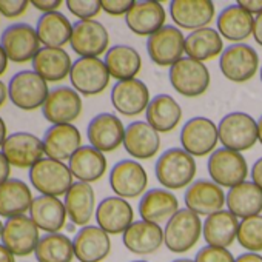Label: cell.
<instances>
[{
    "mask_svg": "<svg viewBox=\"0 0 262 262\" xmlns=\"http://www.w3.org/2000/svg\"><path fill=\"white\" fill-rule=\"evenodd\" d=\"M30 182L34 190L45 196H65L74 184V178L70 167L65 162H59L50 158L40 159L28 171Z\"/></svg>",
    "mask_w": 262,
    "mask_h": 262,
    "instance_id": "cell-4",
    "label": "cell"
},
{
    "mask_svg": "<svg viewBox=\"0 0 262 262\" xmlns=\"http://www.w3.org/2000/svg\"><path fill=\"white\" fill-rule=\"evenodd\" d=\"M234 256L228 248L205 245L201 248L194 257V262H234Z\"/></svg>",
    "mask_w": 262,
    "mask_h": 262,
    "instance_id": "cell-44",
    "label": "cell"
},
{
    "mask_svg": "<svg viewBox=\"0 0 262 262\" xmlns=\"http://www.w3.org/2000/svg\"><path fill=\"white\" fill-rule=\"evenodd\" d=\"M225 205L237 219H247L262 213V190L253 182H242L228 190Z\"/></svg>",
    "mask_w": 262,
    "mask_h": 262,
    "instance_id": "cell-37",
    "label": "cell"
},
{
    "mask_svg": "<svg viewBox=\"0 0 262 262\" xmlns=\"http://www.w3.org/2000/svg\"><path fill=\"white\" fill-rule=\"evenodd\" d=\"M131 262H148V260H131Z\"/></svg>",
    "mask_w": 262,
    "mask_h": 262,
    "instance_id": "cell-60",
    "label": "cell"
},
{
    "mask_svg": "<svg viewBox=\"0 0 262 262\" xmlns=\"http://www.w3.org/2000/svg\"><path fill=\"white\" fill-rule=\"evenodd\" d=\"M253 37L257 45L262 47V13L254 17V25H253Z\"/></svg>",
    "mask_w": 262,
    "mask_h": 262,
    "instance_id": "cell-51",
    "label": "cell"
},
{
    "mask_svg": "<svg viewBox=\"0 0 262 262\" xmlns=\"http://www.w3.org/2000/svg\"><path fill=\"white\" fill-rule=\"evenodd\" d=\"M219 142L224 148L242 153L257 142V120L244 111L225 114L217 123Z\"/></svg>",
    "mask_w": 262,
    "mask_h": 262,
    "instance_id": "cell-2",
    "label": "cell"
},
{
    "mask_svg": "<svg viewBox=\"0 0 262 262\" xmlns=\"http://www.w3.org/2000/svg\"><path fill=\"white\" fill-rule=\"evenodd\" d=\"M73 248L79 262H102L111 253V239L100 227L86 225L76 233Z\"/></svg>",
    "mask_w": 262,
    "mask_h": 262,
    "instance_id": "cell-26",
    "label": "cell"
},
{
    "mask_svg": "<svg viewBox=\"0 0 262 262\" xmlns=\"http://www.w3.org/2000/svg\"><path fill=\"white\" fill-rule=\"evenodd\" d=\"M70 45L79 57H99L110 50V34L99 20H77L73 25Z\"/></svg>",
    "mask_w": 262,
    "mask_h": 262,
    "instance_id": "cell-16",
    "label": "cell"
},
{
    "mask_svg": "<svg viewBox=\"0 0 262 262\" xmlns=\"http://www.w3.org/2000/svg\"><path fill=\"white\" fill-rule=\"evenodd\" d=\"M236 241L248 253H260L262 251V214L242 219L239 224Z\"/></svg>",
    "mask_w": 262,
    "mask_h": 262,
    "instance_id": "cell-42",
    "label": "cell"
},
{
    "mask_svg": "<svg viewBox=\"0 0 262 262\" xmlns=\"http://www.w3.org/2000/svg\"><path fill=\"white\" fill-rule=\"evenodd\" d=\"M103 62L106 65L110 76L117 82L136 79L142 68V57L138 53V50L123 43L110 47Z\"/></svg>",
    "mask_w": 262,
    "mask_h": 262,
    "instance_id": "cell-33",
    "label": "cell"
},
{
    "mask_svg": "<svg viewBox=\"0 0 262 262\" xmlns=\"http://www.w3.org/2000/svg\"><path fill=\"white\" fill-rule=\"evenodd\" d=\"M145 117L158 133H170L182 119V108L173 96L158 94L150 100Z\"/></svg>",
    "mask_w": 262,
    "mask_h": 262,
    "instance_id": "cell-36",
    "label": "cell"
},
{
    "mask_svg": "<svg viewBox=\"0 0 262 262\" xmlns=\"http://www.w3.org/2000/svg\"><path fill=\"white\" fill-rule=\"evenodd\" d=\"M219 142L217 125L204 116L188 119L181 129V145L193 158H204L216 151Z\"/></svg>",
    "mask_w": 262,
    "mask_h": 262,
    "instance_id": "cell-9",
    "label": "cell"
},
{
    "mask_svg": "<svg viewBox=\"0 0 262 262\" xmlns=\"http://www.w3.org/2000/svg\"><path fill=\"white\" fill-rule=\"evenodd\" d=\"M37 262H71L74 259L73 239L63 233H45L34 251Z\"/></svg>",
    "mask_w": 262,
    "mask_h": 262,
    "instance_id": "cell-41",
    "label": "cell"
},
{
    "mask_svg": "<svg viewBox=\"0 0 262 262\" xmlns=\"http://www.w3.org/2000/svg\"><path fill=\"white\" fill-rule=\"evenodd\" d=\"M102 11L110 16H126V13L135 5V0H100Z\"/></svg>",
    "mask_w": 262,
    "mask_h": 262,
    "instance_id": "cell-46",
    "label": "cell"
},
{
    "mask_svg": "<svg viewBox=\"0 0 262 262\" xmlns=\"http://www.w3.org/2000/svg\"><path fill=\"white\" fill-rule=\"evenodd\" d=\"M150 100L148 86L138 77L116 82L111 90V105L125 117H135L147 111Z\"/></svg>",
    "mask_w": 262,
    "mask_h": 262,
    "instance_id": "cell-19",
    "label": "cell"
},
{
    "mask_svg": "<svg viewBox=\"0 0 262 262\" xmlns=\"http://www.w3.org/2000/svg\"><path fill=\"white\" fill-rule=\"evenodd\" d=\"M236 4L241 8H244L247 13H250L251 16L253 14L259 16L262 13V0H237Z\"/></svg>",
    "mask_w": 262,
    "mask_h": 262,
    "instance_id": "cell-48",
    "label": "cell"
},
{
    "mask_svg": "<svg viewBox=\"0 0 262 262\" xmlns=\"http://www.w3.org/2000/svg\"><path fill=\"white\" fill-rule=\"evenodd\" d=\"M148 174L135 159H123L114 164L110 171V187L117 198L136 199L145 194Z\"/></svg>",
    "mask_w": 262,
    "mask_h": 262,
    "instance_id": "cell-11",
    "label": "cell"
},
{
    "mask_svg": "<svg viewBox=\"0 0 262 262\" xmlns=\"http://www.w3.org/2000/svg\"><path fill=\"white\" fill-rule=\"evenodd\" d=\"M207 170L211 181L222 188H233L245 182L248 176L245 158L241 153L224 147L211 153L207 162Z\"/></svg>",
    "mask_w": 262,
    "mask_h": 262,
    "instance_id": "cell-8",
    "label": "cell"
},
{
    "mask_svg": "<svg viewBox=\"0 0 262 262\" xmlns=\"http://www.w3.org/2000/svg\"><path fill=\"white\" fill-rule=\"evenodd\" d=\"M241 221L231 214L228 210H221L214 214H210L202 227V236L207 245L228 248L237 239Z\"/></svg>",
    "mask_w": 262,
    "mask_h": 262,
    "instance_id": "cell-35",
    "label": "cell"
},
{
    "mask_svg": "<svg viewBox=\"0 0 262 262\" xmlns=\"http://www.w3.org/2000/svg\"><path fill=\"white\" fill-rule=\"evenodd\" d=\"M147 53L158 67H173L185 53V36L174 25H165L148 37Z\"/></svg>",
    "mask_w": 262,
    "mask_h": 262,
    "instance_id": "cell-14",
    "label": "cell"
},
{
    "mask_svg": "<svg viewBox=\"0 0 262 262\" xmlns=\"http://www.w3.org/2000/svg\"><path fill=\"white\" fill-rule=\"evenodd\" d=\"M7 99H8V86L5 85V82L0 80V106L5 103Z\"/></svg>",
    "mask_w": 262,
    "mask_h": 262,
    "instance_id": "cell-56",
    "label": "cell"
},
{
    "mask_svg": "<svg viewBox=\"0 0 262 262\" xmlns=\"http://www.w3.org/2000/svg\"><path fill=\"white\" fill-rule=\"evenodd\" d=\"M36 33L43 47L63 48L73 34V25L68 17L59 11L42 14L36 24Z\"/></svg>",
    "mask_w": 262,
    "mask_h": 262,
    "instance_id": "cell-39",
    "label": "cell"
},
{
    "mask_svg": "<svg viewBox=\"0 0 262 262\" xmlns=\"http://www.w3.org/2000/svg\"><path fill=\"white\" fill-rule=\"evenodd\" d=\"M10 174H11V165L4 156V153L0 151V185L10 179Z\"/></svg>",
    "mask_w": 262,
    "mask_h": 262,
    "instance_id": "cell-50",
    "label": "cell"
},
{
    "mask_svg": "<svg viewBox=\"0 0 262 262\" xmlns=\"http://www.w3.org/2000/svg\"><path fill=\"white\" fill-rule=\"evenodd\" d=\"M173 262H194V259H188V257H179V259H174Z\"/></svg>",
    "mask_w": 262,
    "mask_h": 262,
    "instance_id": "cell-58",
    "label": "cell"
},
{
    "mask_svg": "<svg viewBox=\"0 0 262 262\" xmlns=\"http://www.w3.org/2000/svg\"><path fill=\"white\" fill-rule=\"evenodd\" d=\"M0 45L5 50L8 60L16 63L33 60L40 50V40L36 28L25 22H17L7 27L0 36Z\"/></svg>",
    "mask_w": 262,
    "mask_h": 262,
    "instance_id": "cell-13",
    "label": "cell"
},
{
    "mask_svg": "<svg viewBox=\"0 0 262 262\" xmlns=\"http://www.w3.org/2000/svg\"><path fill=\"white\" fill-rule=\"evenodd\" d=\"M31 4L36 10L47 14V13L57 11V8H60V5H62V0H33Z\"/></svg>",
    "mask_w": 262,
    "mask_h": 262,
    "instance_id": "cell-47",
    "label": "cell"
},
{
    "mask_svg": "<svg viewBox=\"0 0 262 262\" xmlns=\"http://www.w3.org/2000/svg\"><path fill=\"white\" fill-rule=\"evenodd\" d=\"M50 94L48 82L33 70H20L8 82V99L24 111L42 108Z\"/></svg>",
    "mask_w": 262,
    "mask_h": 262,
    "instance_id": "cell-5",
    "label": "cell"
},
{
    "mask_svg": "<svg viewBox=\"0 0 262 262\" xmlns=\"http://www.w3.org/2000/svg\"><path fill=\"white\" fill-rule=\"evenodd\" d=\"M96 222L108 234H123L135 222V211L126 199L108 196L96 208Z\"/></svg>",
    "mask_w": 262,
    "mask_h": 262,
    "instance_id": "cell-23",
    "label": "cell"
},
{
    "mask_svg": "<svg viewBox=\"0 0 262 262\" xmlns=\"http://www.w3.org/2000/svg\"><path fill=\"white\" fill-rule=\"evenodd\" d=\"M65 5L79 20H91L102 11L100 0H67Z\"/></svg>",
    "mask_w": 262,
    "mask_h": 262,
    "instance_id": "cell-43",
    "label": "cell"
},
{
    "mask_svg": "<svg viewBox=\"0 0 262 262\" xmlns=\"http://www.w3.org/2000/svg\"><path fill=\"white\" fill-rule=\"evenodd\" d=\"M167 13L162 4L155 0H142L135 2L131 10L125 16V24L131 33L136 36H153L165 27Z\"/></svg>",
    "mask_w": 262,
    "mask_h": 262,
    "instance_id": "cell-25",
    "label": "cell"
},
{
    "mask_svg": "<svg viewBox=\"0 0 262 262\" xmlns=\"http://www.w3.org/2000/svg\"><path fill=\"white\" fill-rule=\"evenodd\" d=\"M122 242L128 251L139 256H147L156 253L164 241V230L161 225L147 222V221H135L126 231L122 234Z\"/></svg>",
    "mask_w": 262,
    "mask_h": 262,
    "instance_id": "cell-27",
    "label": "cell"
},
{
    "mask_svg": "<svg viewBox=\"0 0 262 262\" xmlns=\"http://www.w3.org/2000/svg\"><path fill=\"white\" fill-rule=\"evenodd\" d=\"M214 13L211 0H174L170 4V16L179 30L207 28L214 19Z\"/></svg>",
    "mask_w": 262,
    "mask_h": 262,
    "instance_id": "cell-24",
    "label": "cell"
},
{
    "mask_svg": "<svg viewBox=\"0 0 262 262\" xmlns=\"http://www.w3.org/2000/svg\"><path fill=\"white\" fill-rule=\"evenodd\" d=\"M125 126L122 120L113 113L96 114L88 126L86 138L93 148L102 153H111L123 144Z\"/></svg>",
    "mask_w": 262,
    "mask_h": 262,
    "instance_id": "cell-18",
    "label": "cell"
},
{
    "mask_svg": "<svg viewBox=\"0 0 262 262\" xmlns=\"http://www.w3.org/2000/svg\"><path fill=\"white\" fill-rule=\"evenodd\" d=\"M42 144L47 158L65 162L82 147V135L73 123L51 125L45 131Z\"/></svg>",
    "mask_w": 262,
    "mask_h": 262,
    "instance_id": "cell-21",
    "label": "cell"
},
{
    "mask_svg": "<svg viewBox=\"0 0 262 262\" xmlns=\"http://www.w3.org/2000/svg\"><path fill=\"white\" fill-rule=\"evenodd\" d=\"M28 213L37 228L45 233H60L68 219L65 204L59 198L45 194H39L33 199Z\"/></svg>",
    "mask_w": 262,
    "mask_h": 262,
    "instance_id": "cell-29",
    "label": "cell"
},
{
    "mask_svg": "<svg viewBox=\"0 0 262 262\" xmlns=\"http://www.w3.org/2000/svg\"><path fill=\"white\" fill-rule=\"evenodd\" d=\"M0 262H16V256L0 242Z\"/></svg>",
    "mask_w": 262,
    "mask_h": 262,
    "instance_id": "cell-53",
    "label": "cell"
},
{
    "mask_svg": "<svg viewBox=\"0 0 262 262\" xmlns=\"http://www.w3.org/2000/svg\"><path fill=\"white\" fill-rule=\"evenodd\" d=\"M68 167L73 178L79 182L93 184L103 178L108 164L102 151L93 148L91 145H82L68 161Z\"/></svg>",
    "mask_w": 262,
    "mask_h": 262,
    "instance_id": "cell-31",
    "label": "cell"
},
{
    "mask_svg": "<svg viewBox=\"0 0 262 262\" xmlns=\"http://www.w3.org/2000/svg\"><path fill=\"white\" fill-rule=\"evenodd\" d=\"M168 79L173 90L184 97L202 96L211 82L210 71L205 63L190 57H182L176 62L168 71Z\"/></svg>",
    "mask_w": 262,
    "mask_h": 262,
    "instance_id": "cell-6",
    "label": "cell"
},
{
    "mask_svg": "<svg viewBox=\"0 0 262 262\" xmlns=\"http://www.w3.org/2000/svg\"><path fill=\"white\" fill-rule=\"evenodd\" d=\"M110 73L100 57H79L70 71L71 86L82 96H97L110 83Z\"/></svg>",
    "mask_w": 262,
    "mask_h": 262,
    "instance_id": "cell-10",
    "label": "cell"
},
{
    "mask_svg": "<svg viewBox=\"0 0 262 262\" xmlns=\"http://www.w3.org/2000/svg\"><path fill=\"white\" fill-rule=\"evenodd\" d=\"M219 68L224 77L233 83L248 82L259 70L257 51L248 43H233L222 51Z\"/></svg>",
    "mask_w": 262,
    "mask_h": 262,
    "instance_id": "cell-7",
    "label": "cell"
},
{
    "mask_svg": "<svg viewBox=\"0 0 262 262\" xmlns=\"http://www.w3.org/2000/svg\"><path fill=\"white\" fill-rule=\"evenodd\" d=\"M63 204L71 224L79 225L80 228L90 225V221L96 214V208H97L96 193L91 184H85L79 181H76L71 185V188L67 191Z\"/></svg>",
    "mask_w": 262,
    "mask_h": 262,
    "instance_id": "cell-30",
    "label": "cell"
},
{
    "mask_svg": "<svg viewBox=\"0 0 262 262\" xmlns=\"http://www.w3.org/2000/svg\"><path fill=\"white\" fill-rule=\"evenodd\" d=\"M7 67H8V57H7L5 50L2 48V45H0V76L5 73Z\"/></svg>",
    "mask_w": 262,
    "mask_h": 262,
    "instance_id": "cell-55",
    "label": "cell"
},
{
    "mask_svg": "<svg viewBox=\"0 0 262 262\" xmlns=\"http://www.w3.org/2000/svg\"><path fill=\"white\" fill-rule=\"evenodd\" d=\"M8 138V129H7V123L5 120L2 119V116H0V148H2L4 142L7 141Z\"/></svg>",
    "mask_w": 262,
    "mask_h": 262,
    "instance_id": "cell-54",
    "label": "cell"
},
{
    "mask_svg": "<svg viewBox=\"0 0 262 262\" xmlns=\"http://www.w3.org/2000/svg\"><path fill=\"white\" fill-rule=\"evenodd\" d=\"M28 5L27 0H0V14L7 19H16L27 11Z\"/></svg>",
    "mask_w": 262,
    "mask_h": 262,
    "instance_id": "cell-45",
    "label": "cell"
},
{
    "mask_svg": "<svg viewBox=\"0 0 262 262\" xmlns=\"http://www.w3.org/2000/svg\"><path fill=\"white\" fill-rule=\"evenodd\" d=\"M227 193L224 188L208 179L194 181L185 191L184 201L188 210L198 216H210L224 210Z\"/></svg>",
    "mask_w": 262,
    "mask_h": 262,
    "instance_id": "cell-22",
    "label": "cell"
},
{
    "mask_svg": "<svg viewBox=\"0 0 262 262\" xmlns=\"http://www.w3.org/2000/svg\"><path fill=\"white\" fill-rule=\"evenodd\" d=\"M216 25L219 34L225 40H230L233 43H244V40L253 34L254 17L237 4H234L221 11Z\"/></svg>",
    "mask_w": 262,
    "mask_h": 262,
    "instance_id": "cell-34",
    "label": "cell"
},
{
    "mask_svg": "<svg viewBox=\"0 0 262 262\" xmlns=\"http://www.w3.org/2000/svg\"><path fill=\"white\" fill-rule=\"evenodd\" d=\"M201 217L191 210L181 208L164 228V241L165 247L176 254H182L196 247L202 236Z\"/></svg>",
    "mask_w": 262,
    "mask_h": 262,
    "instance_id": "cell-3",
    "label": "cell"
},
{
    "mask_svg": "<svg viewBox=\"0 0 262 262\" xmlns=\"http://www.w3.org/2000/svg\"><path fill=\"white\" fill-rule=\"evenodd\" d=\"M82 97L67 85L50 90V94L42 105V114L51 125L73 123L82 114Z\"/></svg>",
    "mask_w": 262,
    "mask_h": 262,
    "instance_id": "cell-15",
    "label": "cell"
},
{
    "mask_svg": "<svg viewBox=\"0 0 262 262\" xmlns=\"http://www.w3.org/2000/svg\"><path fill=\"white\" fill-rule=\"evenodd\" d=\"M31 70L47 82H60L70 76L73 62L63 48L42 47L31 60Z\"/></svg>",
    "mask_w": 262,
    "mask_h": 262,
    "instance_id": "cell-32",
    "label": "cell"
},
{
    "mask_svg": "<svg viewBox=\"0 0 262 262\" xmlns=\"http://www.w3.org/2000/svg\"><path fill=\"white\" fill-rule=\"evenodd\" d=\"M260 82H262V67H260Z\"/></svg>",
    "mask_w": 262,
    "mask_h": 262,
    "instance_id": "cell-61",
    "label": "cell"
},
{
    "mask_svg": "<svg viewBox=\"0 0 262 262\" xmlns=\"http://www.w3.org/2000/svg\"><path fill=\"white\" fill-rule=\"evenodd\" d=\"M33 193L27 182L10 178L0 185V217H14L30 211L33 204Z\"/></svg>",
    "mask_w": 262,
    "mask_h": 262,
    "instance_id": "cell-38",
    "label": "cell"
},
{
    "mask_svg": "<svg viewBox=\"0 0 262 262\" xmlns=\"http://www.w3.org/2000/svg\"><path fill=\"white\" fill-rule=\"evenodd\" d=\"M257 141L262 145V116L257 119Z\"/></svg>",
    "mask_w": 262,
    "mask_h": 262,
    "instance_id": "cell-57",
    "label": "cell"
},
{
    "mask_svg": "<svg viewBox=\"0 0 262 262\" xmlns=\"http://www.w3.org/2000/svg\"><path fill=\"white\" fill-rule=\"evenodd\" d=\"M250 178H251V182L262 190V158H259L253 164V167L250 170Z\"/></svg>",
    "mask_w": 262,
    "mask_h": 262,
    "instance_id": "cell-49",
    "label": "cell"
},
{
    "mask_svg": "<svg viewBox=\"0 0 262 262\" xmlns=\"http://www.w3.org/2000/svg\"><path fill=\"white\" fill-rule=\"evenodd\" d=\"M0 151L4 153L11 167L28 170L45 156L42 139L28 131H16L8 135Z\"/></svg>",
    "mask_w": 262,
    "mask_h": 262,
    "instance_id": "cell-17",
    "label": "cell"
},
{
    "mask_svg": "<svg viewBox=\"0 0 262 262\" xmlns=\"http://www.w3.org/2000/svg\"><path fill=\"white\" fill-rule=\"evenodd\" d=\"M196 161L182 147L165 150L155 165L156 179L167 190H182L193 184L196 176Z\"/></svg>",
    "mask_w": 262,
    "mask_h": 262,
    "instance_id": "cell-1",
    "label": "cell"
},
{
    "mask_svg": "<svg viewBox=\"0 0 262 262\" xmlns=\"http://www.w3.org/2000/svg\"><path fill=\"white\" fill-rule=\"evenodd\" d=\"M179 199L167 188H151L145 191L139 202V216L142 221L162 225L179 211Z\"/></svg>",
    "mask_w": 262,
    "mask_h": 262,
    "instance_id": "cell-28",
    "label": "cell"
},
{
    "mask_svg": "<svg viewBox=\"0 0 262 262\" xmlns=\"http://www.w3.org/2000/svg\"><path fill=\"white\" fill-rule=\"evenodd\" d=\"M224 50L225 48H224L222 36L219 34L217 30L210 28V27L191 31L185 37L187 57L202 62V63L205 60H211L217 56L221 57Z\"/></svg>",
    "mask_w": 262,
    "mask_h": 262,
    "instance_id": "cell-40",
    "label": "cell"
},
{
    "mask_svg": "<svg viewBox=\"0 0 262 262\" xmlns=\"http://www.w3.org/2000/svg\"><path fill=\"white\" fill-rule=\"evenodd\" d=\"M2 230H4V222H2V219H0V234H2Z\"/></svg>",
    "mask_w": 262,
    "mask_h": 262,
    "instance_id": "cell-59",
    "label": "cell"
},
{
    "mask_svg": "<svg viewBox=\"0 0 262 262\" xmlns=\"http://www.w3.org/2000/svg\"><path fill=\"white\" fill-rule=\"evenodd\" d=\"M39 231L40 230L30 216L20 214L10 217L4 222L0 241L14 256L25 257L36 251V247L40 239Z\"/></svg>",
    "mask_w": 262,
    "mask_h": 262,
    "instance_id": "cell-12",
    "label": "cell"
},
{
    "mask_svg": "<svg viewBox=\"0 0 262 262\" xmlns=\"http://www.w3.org/2000/svg\"><path fill=\"white\" fill-rule=\"evenodd\" d=\"M122 145L135 161H147L159 153L161 136L147 120H136L125 128Z\"/></svg>",
    "mask_w": 262,
    "mask_h": 262,
    "instance_id": "cell-20",
    "label": "cell"
},
{
    "mask_svg": "<svg viewBox=\"0 0 262 262\" xmlns=\"http://www.w3.org/2000/svg\"><path fill=\"white\" fill-rule=\"evenodd\" d=\"M234 262H262V256L259 253H244L236 257Z\"/></svg>",
    "mask_w": 262,
    "mask_h": 262,
    "instance_id": "cell-52",
    "label": "cell"
}]
</instances>
